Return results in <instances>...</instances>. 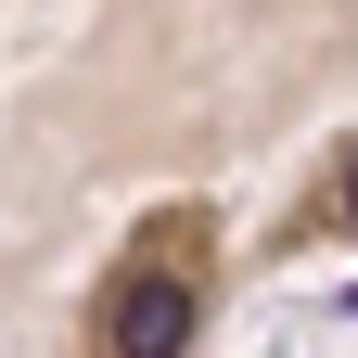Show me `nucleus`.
<instances>
[{"mask_svg": "<svg viewBox=\"0 0 358 358\" xmlns=\"http://www.w3.org/2000/svg\"><path fill=\"white\" fill-rule=\"evenodd\" d=\"M192 320H205V307H192L179 268H128V282L103 294V320H90V333H103L115 358H166V345H192Z\"/></svg>", "mask_w": 358, "mask_h": 358, "instance_id": "f257e3e1", "label": "nucleus"}, {"mask_svg": "<svg viewBox=\"0 0 358 358\" xmlns=\"http://www.w3.org/2000/svg\"><path fill=\"white\" fill-rule=\"evenodd\" d=\"M345 205H358V179H345Z\"/></svg>", "mask_w": 358, "mask_h": 358, "instance_id": "f03ea898", "label": "nucleus"}]
</instances>
